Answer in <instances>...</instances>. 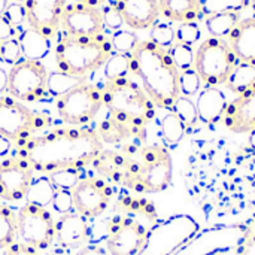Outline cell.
I'll return each mask as SVG.
<instances>
[{
	"label": "cell",
	"instance_id": "20",
	"mask_svg": "<svg viewBox=\"0 0 255 255\" xmlns=\"http://www.w3.org/2000/svg\"><path fill=\"white\" fill-rule=\"evenodd\" d=\"M223 120L233 133L255 130V85L229 103Z\"/></svg>",
	"mask_w": 255,
	"mask_h": 255
},
{
	"label": "cell",
	"instance_id": "39",
	"mask_svg": "<svg viewBox=\"0 0 255 255\" xmlns=\"http://www.w3.org/2000/svg\"><path fill=\"white\" fill-rule=\"evenodd\" d=\"M22 58V51L18 37H12L0 43V60L6 64L13 66Z\"/></svg>",
	"mask_w": 255,
	"mask_h": 255
},
{
	"label": "cell",
	"instance_id": "2",
	"mask_svg": "<svg viewBox=\"0 0 255 255\" xmlns=\"http://www.w3.org/2000/svg\"><path fill=\"white\" fill-rule=\"evenodd\" d=\"M130 70L140 81L142 88L157 108L172 109L179 91V70L169 51L151 40H139L130 54Z\"/></svg>",
	"mask_w": 255,
	"mask_h": 255
},
{
	"label": "cell",
	"instance_id": "12",
	"mask_svg": "<svg viewBox=\"0 0 255 255\" xmlns=\"http://www.w3.org/2000/svg\"><path fill=\"white\" fill-rule=\"evenodd\" d=\"M253 230L247 224L215 226L194 235L173 255H220L239 250L251 236Z\"/></svg>",
	"mask_w": 255,
	"mask_h": 255
},
{
	"label": "cell",
	"instance_id": "14",
	"mask_svg": "<svg viewBox=\"0 0 255 255\" xmlns=\"http://www.w3.org/2000/svg\"><path fill=\"white\" fill-rule=\"evenodd\" d=\"M70 193L73 211L87 220L100 217L109 208L114 196L111 185L97 176H82Z\"/></svg>",
	"mask_w": 255,
	"mask_h": 255
},
{
	"label": "cell",
	"instance_id": "28",
	"mask_svg": "<svg viewBox=\"0 0 255 255\" xmlns=\"http://www.w3.org/2000/svg\"><path fill=\"white\" fill-rule=\"evenodd\" d=\"M16 239V211L7 205H0V250H6Z\"/></svg>",
	"mask_w": 255,
	"mask_h": 255
},
{
	"label": "cell",
	"instance_id": "50",
	"mask_svg": "<svg viewBox=\"0 0 255 255\" xmlns=\"http://www.w3.org/2000/svg\"><path fill=\"white\" fill-rule=\"evenodd\" d=\"M46 255H72L70 254V251H67V250H64V248H60V247H57V248H52V250H49Z\"/></svg>",
	"mask_w": 255,
	"mask_h": 255
},
{
	"label": "cell",
	"instance_id": "24",
	"mask_svg": "<svg viewBox=\"0 0 255 255\" xmlns=\"http://www.w3.org/2000/svg\"><path fill=\"white\" fill-rule=\"evenodd\" d=\"M160 12L173 22H193L202 13V0H158Z\"/></svg>",
	"mask_w": 255,
	"mask_h": 255
},
{
	"label": "cell",
	"instance_id": "44",
	"mask_svg": "<svg viewBox=\"0 0 255 255\" xmlns=\"http://www.w3.org/2000/svg\"><path fill=\"white\" fill-rule=\"evenodd\" d=\"M1 255H40L39 251L33 247H28L22 242H15L6 250H3Z\"/></svg>",
	"mask_w": 255,
	"mask_h": 255
},
{
	"label": "cell",
	"instance_id": "11",
	"mask_svg": "<svg viewBox=\"0 0 255 255\" xmlns=\"http://www.w3.org/2000/svg\"><path fill=\"white\" fill-rule=\"evenodd\" d=\"M49 72L39 60L21 58L7 72L6 91L21 103H39L48 96Z\"/></svg>",
	"mask_w": 255,
	"mask_h": 255
},
{
	"label": "cell",
	"instance_id": "42",
	"mask_svg": "<svg viewBox=\"0 0 255 255\" xmlns=\"http://www.w3.org/2000/svg\"><path fill=\"white\" fill-rule=\"evenodd\" d=\"M52 208L57 214L64 215L73 211V200H72V193L70 191H63L57 190L52 199Z\"/></svg>",
	"mask_w": 255,
	"mask_h": 255
},
{
	"label": "cell",
	"instance_id": "53",
	"mask_svg": "<svg viewBox=\"0 0 255 255\" xmlns=\"http://www.w3.org/2000/svg\"><path fill=\"white\" fill-rule=\"evenodd\" d=\"M250 4H251L253 10H254V12H255V0H251V3H250Z\"/></svg>",
	"mask_w": 255,
	"mask_h": 255
},
{
	"label": "cell",
	"instance_id": "25",
	"mask_svg": "<svg viewBox=\"0 0 255 255\" xmlns=\"http://www.w3.org/2000/svg\"><path fill=\"white\" fill-rule=\"evenodd\" d=\"M18 40H19L24 58H30V60L40 61L42 58H45L48 55L49 48H51L49 39L30 27L21 31Z\"/></svg>",
	"mask_w": 255,
	"mask_h": 255
},
{
	"label": "cell",
	"instance_id": "37",
	"mask_svg": "<svg viewBox=\"0 0 255 255\" xmlns=\"http://www.w3.org/2000/svg\"><path fill=\"white\" fill-rule=\"evenodd\" d=\"M51 182L54 184L55 190H63V191H72L73 187L78 184V181L85 176L82 175V170H73V169H69V170H61V172H55V173H51L48 175Z\"/></svg>",
	"mask_w": 255,
	"mask_h": 255
},
{
	"label": "cell",
	"instance_id": "29",
	"mask_svg": "<svg viewBox=\"0 0 255 255\" xmlns=\"http://www.w3.org/2000/svg\"><path fill=\"white\" fill-rule=\"evenodd\" d=\"M55 187L51 182L49 176H43L39 178L33 182L25 200L28 203H34V205H40V206H48L49 203H52L54 194H55Z\"/></svg>",
	"mask_w": 255,
	"mask_h": 255
},
{
	"label": "cell",
	"instance_id": "30",
	"mask_svg": "<svg viewBox=\"0 0 255 255\" xmlns=\"http://www.w3.org/2000/svg\"><path fill=\"white\" fill-rule=\"evenodd\" d=\"M160 128H161V136L167 145H176L184 137L185 130H187L181 118L172 111L164 115V118L161 120Z\"/></svg>",
	"mask_w": 255,
	"mask_h": 255
},
{
	"label": "cell",
	"instance_id": "3",
	"mask_svg": "<svg viewBox=\"0 0 255 255\" xmlns=\"http://www.w3.org/2000/svg\"><path fill=\"white\" fill-rule=\"evenodd\" d=\"M114 54L111 37L99 36L79 37L61 33L57 40L54 57L60 73L84 79L102 69Z\"/></svg>",
	"mask_w": 255,
	"mask_h": 255
},
{
	"label": "cell",
	"instance_id": "22",
	"mask_svg": "<svg viewBox=\"0 0 255 255\" xmlns=\"http://www.w3.org/2000/svg\"><path fill=\"white\" fill-rule=\"evenodd\" d=\"M229 43L239 61L255 66V16L239 21L229 36Z\"/></svg>",
	"mask_w": 255,
	"mask_h": 255
},
{
	"label": "cell",
	"instance_id": "46",
	"mask_svg": "<svg viewBox=\"0 0 255 255\" xmlns=\"http://www.w3.org/2000/svg\"><path fill=\"white\" fill-rule=\"evenodd\" d=\"M238 255H255V232L251 233V236L238 250Z\"/></svg>",
	"mask_w": 255,
	"mask_h": 255
},
{
	"label": "cell",
	"instance_id": "48",
	"mask_svg": "<svg viewBox=\"0 0 255 255\" xmlns=\"http://www.w3.org/2000/svg\"><path fill=\"white\" fill-rule=\"evenodd\" d=\"M108 0H76V3H82V4H87V6H91V7H100V6H105Z\"/></svg>",
	"mask_w": 255,
	"mask_h": 255
},
{
	"label": "cell",
	"instance_id": "54",
	"mask_svg": "<svg viewBox=\"0 0 255 255\" xmlns=\"http://www.w3.org/2000/svg\"><path fill=\"white\" fill-rule=\"evenodd\" d=\"M16 3H21V1H25V0H15Z\"/></svg>",
	"mask_w": 255,
	"mask_h": 255
},
{
	"label": "cell",
	"instance_id": "21",
	"mask_svg": "<svg viewBox=\"0 0 255 255\" xmlns=\"http://www.w3.org/2000/svg\"><path fill=\"white\" fill-rule=\"evenodd\" d=\"M227 106L226 94L218 87H206L197 96V118L208 126L217 124L224 118Z\"/></svg>",
	"mask_w": 255,
	"mask_h": 255
},
{
	"label": "cell",
	"instance_id": "15",
	"mask_svg": "<svg viewBox=\"0 0 255 255\" xmlns=\"http://www.w3.org/2000/svg\"><path fill=\"white\" fill-rule=\"evenodd\" d=\"M34 170L21 157L9 155L0 161V200H24L34 182Z\"/></svg>",
	"mask_w": 255,
	"mask_h": 255
},
{
	"label": "cell",
	"instance_id": "52",
	"mask_svg": "<svg viewBox=\"0 0 255 255\" xmlns=\"http://www.w3.org/2000/svg\"><path fill=\"white\" fill-rule=\"evenodd\" d=\"M250 143H251V146L255 149V130L251 131V136H250Z\"/></svg>",
	"mask_w": 255,
	"mask_h": 255
},
{
	"label": "cell",
	"instance_id": "7",
	"mask_svg": "<svg viewBox=\"0 0 255 255\" xmlns=\"http://www.w3.org/2000/svg\"><path fill=\"white\" fill-rule=\"evenodd\" d=\"M52 126V118L45 112L27 108L19 100L0 96V136L12 143L27 140Z\"/></svg>",
	"mask_w": 255,
	"mask_h": 255
},
{
	"label": "cell",
	"instance_id": "23",
	"mask_svg": "<svg viewBox=\"0 0 255 255\" xmlns=\"http://www.w3.org/2000/svg\"><path fill=\"white\" fill-rule=\"evenodd\" d=\"M99 131V136L102 139L103 143H112V145H123V148H128V146H134L130 145L128 140H139L143 137V130L128 126L126 123H121L118 120H115L114 117H108L103 121L99 123V126L96 127Z\"/></svg>",
	"mask_w": 255,
	"mask_h": 255
},
{
	"label": "cell",
	"instance_id": "35",
	"mask_svg": "<svg viewBox=\"0 0 255 255\" xmlns=\"http://www.w3.org/2000/svg\"><path fill=\"white\" fill-rule=\"evenodd\" d=\"M172 112H175L181 118V121L185 124V127H191L199 121L196 103L190 97L179 96L172 106Z\"/></svg>",
	"mask_w": 255,
	"mask_h": 255
},
{
	"label": "cell",
	"instance_id": "36",
	"mask_svg": "<svg viewBox=\"0 0 255 255\" xmlns=\"http://www.w3.org/2000/svg\"><path fill=\"white\" fill-rule=\"evenodd\" d=\"M151 42H154L155 45L169 49L175 42H176V31L173 28V25L167 24V22H155L151 27Z\"/></svg>",
	"mask_w": 255,
	"mask_h": 255
},
{
	"label": "cell",
	"instance_id": "4",
	"mask_svg": "<svg viewBox=\"0 0 255 255\" xmlns=\"http://www.w3.org/2000/svg\"><path fill=\"white\" fill-rule=\"evenodd\" d=\"M128 161L123 184L136 193H161L172 182V158L161 146L123 148Z\"/></svg>",
	"mask_w": 255,
	"mask_h": 255
},
{
	"label": "cell",
	"instance_id": "6",
	"mask_svg": "<svg viewBox=\"0 0 255 255\" xmlns=\"http://www.w3.org/2000/svg\"><path fill=\"white\" fill-rule=\"evenodd\" d=\"M143 202L124 199L118 202L121 212L114 215L108 224L106 251L109 255H137L142 250L149 229L137 214L143 209Z\"/></svg>",
	"mask_w": 255,
	"mask_h": 255
},
{
	"label": "cell",
	"instance_id": "10",
	"mask_svg": "<svg viewBox=\"0 0 255 255\" xmlns=\"http://www.w3.org/2000/svg\"><path fill=\"white\" fill-rule=\"evenodd\" d=\"M238 64L239 60L229 40L221 37H208L194 55V70L208 87L226 84Z\"/></svg>",
	"mask_w": 255,
	"mask_h": 255
},
{
	"label": "cell",
	"instance_id": "51",
	"mask_svg": "<svg viewBox=\"0 0 255 255\" xmlns=\"http://www.w3.org/2000/svg\"><path fill=\"white\" fill-rule=\"evenodd\" d=\"M9 4H10V0H0V15L4 13V10L7 9Z\"/></svg>",
	"mask_w": 255,
	"mask_h": 255
},
{
	"label": "cell",
	"instance_id": "43",
	"mask_svg": "<svg viewBox=\"0 0 255 255\" xmlns=\"http://www.w3.org/2000/svg\"><path fill=\"white\" fill-rule=\"evenodd\" d=\"M4 16L12 22L13 27H19L25 21V9L21 3H10L4 10Z\"/></svg>",
	"mask_w": 255,
	"mask_h": 255
},
{
	"label": "cell",
	"instance_id": "33",
	"mask_svg": "<svg viewBox=\"0 0 255 255\" xmlns=\"http://www.w3.org/2000/svg\"><path fill=\"white\" fill-rule=\"evenodd\" d=\"M167 51H169V55H170L173 64L176 66V69L179 72L193 69V66H194V55H196L193 46L175 42Z\"/></svg>",
	"mask_w": 255,
	"mask_h": 255
},
{
	"label": "cell",
	"instance_id": "9",
	"mask_svg": "<svg viewBox=\"0 0 255 255\" xmlns=\"http://www.w3.org/2000/svg\"><path fill=\"white\" fill-rule=\"evenodd\" d=\"M102 108H105L102 88L85 81L58 96L55 102L58 118L72 127L88 126Z\"/></svg>",
	"mask_w": 255,
	"mask_h": 255
},
{
	"label": "cell",
	"instance_id": "13",
	"mask_svg": "<svg viewBox=\"0 0 255 255\" xmlns=\"http://www.w3.org/2000/svg\"><path fill=\"white\" fill-rule=\"evenodd\" d=\"M16 236L19 242L37 251L51 250L55 242V220L48 208L24 203L16 211Z\"/></svg>",
	"mask_w": 255,
	"mask_h": 255
},
{
	"label": "cell",
	"instance_id": "5",
	"mask_svg": "<svg viewBox=\"0 0 255 255\" xmlns=\"http://www.w3.org/2000/svg\"><path fill=\"white\" fill-rule=\"evenodd\" d=\"M103 106L109 115L128 126L145 128L155 118V105L140 84L128 76L106 81L102 87Z\"/></svg>",
	"mask_w": 255,
	"mask_h": 255
},
{
	"label": "cell",
	"instance_id": "45",
	"mask_svg": "<svg viewBox=\"0 0 255 255\" xmlns=\"http://www.w3.org/2000/svg\"><path fill=\"white\" fill-rule=\"evenodd\" d=\"M12 37H16V27H13L12 22L3 13L0 15V43Z\"/></svg>",
	"mask_w": 255,
	"mask_h": 255
},
{
	"label": "cell",
	"instance_id": "18",
	"mask_svg": "<svg viewBox=\"0 0 255 255\" xmlns=\"http://www.w3.org/2000/svg\"><path fill=\"white\" fill-rule=\"evenodd\" d=\"M90 235L91 227L88 220L76 211L60 215V218L55 221V242L60 248L67 251L81 250L85 247Z\"/></svg>",
	"mask_w": 255,
	"mask_h": 255
},
{
	"label": "cell",
	"instance_id": "49",
	"mask_svg": "<svg viewBox=\"0 0 255 255\" xmlns=\"http://www.w3.org/2000/svg\"><path fill=\"white\" fill-rule=\"evenodd\" d=\"M6 85H7V72L0 69V93L6 90Z\"/></svg>",
	"mask_w": 255,
	"mask_h": 255
},
{
	"label": "cell",
	"instance_id": "56",
	"mask_svg": "<svg viewBox=\"0 0 255 255\" xmlns=\"http://www.w3.org/2000/svg\"><path fill=\"white\" fill-rule=\"evenodd\" d=\"M0 63H1V60H0Z\"/></svg>",
	"mask_w": 255,
	"mask_h": 255
},
{
	"label": "cell",
	"instance_id": "34",
	"mask_svg": "<svg viewBox=\"0 0 255 255\" xmlns=\"http://www.w3.org/2000/svg\"><path fill=\"white\" fill-rule=\"evenodd\" d=\"M111 43H112L114 52L131 54L134 51L136 45L139 43V39L134 31L120 28V30L114 31V34L111 36Z\"/></svg>",
	"mask_w": 255,
	"mask_h": 255
},
{
	"label": "cell",
	"instance_id": "32",
	"mask_svg": "<svg viewBox=\"0 0 255 255\" xmlns=\"http://www.w3.org/2000/svg\"><path fill=\"white\" fill-rule=\"evenodd\" d=\"M250 3L251 0H202V12L208 16L223 12H241Z\"/></svg>",
	"mask_w": 255,
	"mask_h": 255
},
{
	"label": "cell",
	"instance_id": "19",
	"mask_svg": "<svg viewBox=\"0 0 255 255\" xmlns=\"http://www.w3.org/2000/svg\"><path fill=\"white\" fill-rule=\"evenodd\" d=\"M123 21L133 30L151 28L160 16L158 0H115Z\"/></svg>",
	"mask_w": 255,
	"mask_h": 255
},
{
	"label": "cell",
	"instance_id": "41",
	"mask_svg": "<svg viewBox=\"0 0 255 255\" xmlns=\"http://www.w3.org/2000/svg\"><path fill=\"white\" fill-rule=\"evenodd\" d=\"M102 16H103V22H105V28H111L114 31L120 30L124 24L123 16L120 13V10L117 9L115 3L111 4H105L102 9Z\"/></svg>",
	"mask_w": 255,
	"mask_h": 255
},
{
	"label": "cell",
	"instance_id": "38",
	"mask_svg": "<svg viewBox=\"0 0 255 255\" xmlns=\"http://www.w3.org/2000/svg\"><path fill=\"white\" fill-rule=\"evenodd\" d=\"M200 87H202V79H200L199 73L194 70V67L179 72V91H181V96H185V97L191 99L193 96H196L200 91Z\"/></svg>",
	"mask_w": 255,
	"mask_h": 255
},
{
	"label": "cell",
	"instance_id": "16",
	"mask_svg": "<svg viewBox=\"0 0 255 255\" xmlns=\"http://www.w3.org/2000/svg\"><path fill=\"white\" fill-rule=\"evenodd\" d=\"M67 0H25V22L49 40L58 36Z\"/></svg>",
	"mask_w": 255,
	"mask_h": 255
},
{
	"label": "cell",
	"instance_id": "8",
	"mask_svg": "<svg viewBox=\"0 0 255 255\" xmlns=\"http://www.w3.org/2000/svg\"><path fill=\"white\" fill-rule=\"evenodd\" d=\"M199 232L200 226L191 215H172L152 224L137 255H173Z\"/></svg>",
	"mask_w": 255,
	"mask_h": 255
},
{
	"label": "cell",
	"instance_id": "26",
	"mask_svg": "<svg viewBox=\"0 0 255 255\" xmlns=\"http://www.w3.org/2000/svg\"><path fill=\"white\" fill-rule=\"evenodd\" d=\"M226 85L232 93L238 96L247 93L255 85V66L250 63L239 61V64L235 67V70L229 76Z\"/></svg>",
	"mask_w": 255,
	"mask_h": 255
},
{
	"label": "cell",
	"instance_id": "17",
	"mask_svg": "<svg viewBox=\"0 0 255 255\" xmlns=\"http://www.w3.org/2000/svg\"><path fill=\"white\" fill-rule=\"evenodd\" d=\"M61 30L69 36L90 37L105 33V22L100 7H91L82 3L66 6L61 18Z\"/></svg>",
	"mask_w": 255,
	"mask_h": 255
},
{
	"label": "cell",
	"instance_id": "55",
	"mask_svg": "<svg viewBox=\"0 0 255 255\" xmlns=\"http://www.w3.org/2000/svg\"><path fill=\"white\" fill-rule=\"evenodd\" d=\"M254 221H255V217H254Z\"/></svg>",
	"mask_w": 255,
	"mask_h": 255
},
{
	"label": "cell",
	"instance_id": "47",
	"mask_svg": "<svg viewBox=\"0 0 255 255\" xmlns=\"http://www.w3.org/2000/svg\"><path fill=\"white\" fill-rule=\"evenodd\" d=\"M12 152V142L3 136H0V160L6 158Z\"/></svg>",
	"mask_w": 255,
	"mask_h": 255
},
{
	"label": "cell",
	"instance_id": "1",
	"mask_svg": "<svg viewBox=\"0 0 255 255\" xmlns=\"http://www.w3.org/2000/svg\"><path fill=\"white\" fill-rule=\"evenodd\" d=\"M103 149L105 143L96 127L69 126L15 143L12 155L28 161L34 172L51 175L69 169L84 170L93 164Z\"/></svg>",
	"mask_w": 255,
	"mask_h": 255
},
{
	"label": "cell",
	"instance_id": "27",
	"mask_svg": "<svg viewBox=\"0 0 255 255\" xmlns=\"http://www.w3.org/2000/svg\"><path fill=\"white\" fill-rule=\"evenodd\" d=\"M241 15L239 12H223L209 15L206 18V28L212 34V37H229L235 27L239 24Z\"/></svg>",
	"mask_w": 255,
	"mask_h": 255
},
{
	"label": "cell",
	"instance_id": "31",
	"mask_svg": "<svg viewBox=\"0 0 255 255\" xmlns=\"http://www.w3.org/2000/svg\"><path fill=\"white\" fill-rule=\"evenodd\" d=\"M130 54H120V52H114L111 55V58L106 61V64L103 66L105 69V76L106 81H114L118 78H126L131 73L130 70Z\"/></svg>",
	"mask_w": 255,
	"mask_h": 255
},
{
	"label": "cell",
	"instance_id": "40",
	"mask_svg": "<svg viewBox=\"0 0 255 255\" xmlns=\"http://www.w3.org/2000/svg\"><path fill=\"white\" fill-rule=\"evenodd\" d=\"M175 31H176V42H179V43L193 46L200 39V28L194 21L193 22H181L178 25V28H175Z\"/></svg>",
	"mask_w": 255,
	"mask_h": 255
}]
</instances>
